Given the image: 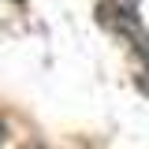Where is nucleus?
<instances>
[{
    "instance_id": "obj_2",
    "label": "nucleus",
    "mask_w": 149,
    "mask_h": 149,
    "mask_svg": "<svg viewBox=\"0 0 149 149\" xmlns=\"http://www.w3.org/2000/svg\"><path fill=\"white\" fill-rule=\"evenodd\" d=\"M0 142H4V130H0Z\"/></svg>"
},
{
    "instance_id": "obj_1",
    "label": "nucleus",
    "mask_w": 149,
    "mask_h": 149,
    "mask_svg": "<svg viewBox=\"0 0 149 149\" xmlns=\"http://www.w3.org/2000/svg\"><path fill=\"white\" fill-rule=\"evenodd\" d=\"M116 4H119V11H123V15H130V8H134L138 0H116Z\"/></svg>"
}]
</instances>
